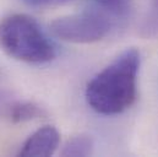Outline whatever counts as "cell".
I'll return each mask as SVG.
<instances>
[{
  "instance_id": "9",
  "label": "cell",
  "mask_w": 158,
  "mask_h": 157,
  "mask_svg": "<svg viewBox=\"0 0 158 157\" xmlns=\"http://www.w3.org/2000/svg\"><path fill=\"white\" fill-rule=\"evenodd\" d=\"M98 1H101L103 4H117V2L121 1V0H98Z\"/></svg>"
},
{
  "instance_id": "1",
  "label": "cell",
  "mask_w": 158,
  "mask_h": 157,
  "mask_svg": "<svg viewBox=\"0 0 158 157\" xmlns=\"http://www.w3.org/2000/svg\"><path fill=\"white\" fill-rule=\"evenodd\" d=\"M140 62V52L135 48L120 53L88 82V106L103 116H115L129 109L137 97Z\"/></svg>"
},
{
  "instance_id": "5",
  "label": "cell",
  "mask_w": 158,
  "mask_h": 157,
  "mask_svg": "<svg viewBox=\"0 0 158 157\" xmlns=\"http://www.w3.org/2000/svg\"><path fill=\"white\" fill-rule=\"evenodd\" d=\"M44 116V109L33 102H16L6 111V117L14 124L35 120Z\"/></svg>"
},
{
  "instance_id": "6",
  "label": "cell",
  "mask_w": 158,
  "mask_h": 157,
  "mask_svg": "<svg viewBox=\"0 0 158 157\" xmlns=\"http://www.w3.org/2000/svg\"><path fill=\"white\" fill-rule=\"evenodd\" d=\"M93 151V140L87 134H79L70 138L61 150V156L85 157Z\"/></svg>"
},
{
  "instance_id": "8",
  "label": "cell",
  "mask_w": 158,
  "mask_h": 157,
  "mask_svg": "<svg viewBox=\"0 0 158 157\" xmlns=\"http://www.w3.org/2000/svg\"><path fill=\"white\" fill-rule=\"evenodd\" d=\"M22 1L26 2V4L30 5V6H36V7H38V6H44V5L49 4V2H52V0H22Z\"/></svg>"
},
{
  "instance_id": "7",
  "label": "cell",
  "mask_w": 158,
  "mask_h": 157,
  "mask_svg": "<svg viewBox=\"0 0 158 157\" xmlns=\"http://www.w3.org/2000/svg\"><path fill=\"white\" fill-rule=\"evenodd\" d=\"M141 35L143 37L158 36V0H151L150 10L141 26Z\"/></svg>"
},
{
  "instance_id": "2",
  "label": "cell",
  "mask_w": 158,
  "mask_h": 157,
  "mask_svg": "<svg viewBox=\"0 0 158 157\" xmlns=\"http://www.w3.org/2000/svg\"><path fill=\"white\" fill-rule=\"evenodd\" d=\"M0 48L9 57L30 64L49 63L56 55L38 22L26 14H12L0 21Z\"/></svg>"
},
{
  "instance_id": "4",
  "label": "cell",
  "mask_w": 158,
  "mask_h": 157,
  "mask_svg": "<svg viewBox=\"0 0 158 157\" xmlns=\"http://www.w3.org/2000/svg\"><path fill=\"white\" fill-rule=\"evenodd\" d=\"M60 142L59 131L50 125H45L35 131L22 145L19 155L22 157L52 156Z\"/></svg>"
},
{
  "instance_id": "3",
  "label": "cell",
  "mask_w": 158,
  "mask_h": 157,
  "mask_svg": "<svg viewBox=\"0 0 158 157\" xmlns=\"http://www.w3.org/2000/svg\"><path fill=\"white\" fill-rule=\"evenodd\" d=\"M113 20L102 10H87L79 14L58 17L50 23L52 33L70 43H94L110 31Z\"/></svg>"
}]
</instances>
